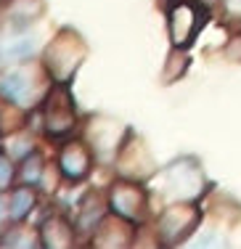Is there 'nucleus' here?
I'll return each instance as SVG.
<instances>
[{
	"label": "nucleus",
	"mask_w": 241,
	"mask_h": 249,
	"mask_svg": "<svg viewBox=\"0 0 241 249\" xmlns=\"http://www.w3.org/2000/svg\"><path fill=\"white\" fill-rule=\"evenodd\" d=\"M0 5H3V0H0Z\"/></svg>",
	"instance_id": "nucleus-22"
},
{
	"label": "nucleus",
	"mask_w": 241,
	"mask_h": 249,
	"mask_svg": "<svg viewBox=\"0 0 241 249\" xmlns=\"http://www.w3.org/2000/svg\"><path fill=\"white\" fill-rule=\"evenodd\" d=\"M117 170L122 178H133V180H146L149 175H154V157L135 133H125V141L117 151Z\"/></svg>",
	"instance_id": "nucleus-7"
},
{
	"label": "nucleus",
	"mask_w": 241,
	"mask_h": 249,
	"mask_svg": "<svg viewBox=\"0 0 241 249\" xmlns=\"http://www.w3.org/2000/svg\"><path fill=\"white\" fill-rule=\"evenodd\" d=\"M103 220V201L96 194H87L80 204V215H77V228L80 233H93L98 228V223Z\"/></svg>",
	"instance_id": "nucleus-13"
},
{
	"label": "nucleus",
	"mask_w": 241,
	"mask_h": 249,
	"mask_svg": "<svg viewBox=\"0 0 241 249\" xmlns=\"http://www.w3.org/2000/svg\"><path fill=\"white\" fill-rule=\"evenodd\" d=\"M0 96L11 104L21 106L27 104L29 98V80L24 72H11V74H3L0 77Z\"/></svg>",
	"instance_id": "nucleus-11"
},
{
	"label": "nucleus",
	"mask_w": 241,
	"mask_h": 249,
	"mask_svg": "<svg viewBox=\"0 0 241 249\" xmlns=\"http://www.w3.org/2000/svg\"><path fill=\"white\" fill-rule=\"evenodd\" d=\"M164 194H170L175 201H193L204 188V173L196 159L186 157L172 162L162 175Z\"/></svg>",
	"instance_id": "nucleus-5"
},
{
	"label": "nucleus",
	"mask_w": 241,
	"mask_h": 249,
	"mask_svg": "<svg viewBox=\"0 0 241 249\" xmlns=\"http://www.w3.org/2000/svg\"><path fill=\"white\" fill-rule=\"evenodd\" d=\"M40 247L45 249H69L74 244V225L64 215H51L40 225Z\"/></svg>",
	"instance_id": "nucleus-10"
},
{
	"label": "nucleus",
	"mask_w": 241,
	"mask_h": 249,
	"mask_svg": "<svg viewBox=\"0 0 241 249\" xmlns=\"http://www.w3.org/2000/svg\"><path fill=\"white\" fill-rule=\"evenodd\" d=\"M87 56V45L74 29L64 27L53 35V40L48 43V48L43 53L45 72L51 74V80L58 85H67L74 74H77L80 64Z\"/></svg>",
	"instance_id": "nucleus-1"
},
{
	"label": "nucleus",
	"mask_w": 241,
	"mask_h": 249,
	"mask_svg": "<svg viewBox=\"0 0 241 249\" xmlns=\"http://www.w3.org/2000/svg\"><path fill=\"white\" fill-rule=\"evenodd\" d=\"M16 175H19V173H16L14 159H11L5 151H0V194H5L11 186H14V178Z\"/></svg>",
	"instance_id": "nucleus-18"
},
{
	"label": "nucleus",
	"mask_w": 241,
	"mask_h": 249,
	"mask_svg": "<svg viewBox=\"0 0 241 249\" xmlns=\"http://www.w3.org/2000/svg\"><path fill=\"white\" fill-rule=\"evenodd\" d=\"M32 53H34V43H32V40H19V43H14L11 48H5V51H3V56L24 61V58H29Z\"/></svg>",
	"instance_id": "nucleus-19"
},
{
	"label": "nucleus",
	"mask_w": 241,
	"mask_h": 249,
	"mask_svg": "<svg viewBox=\"0 0 241 249\" xmlns=\"http://www.w3.org/2000/svg\"><path fill=\"white\" fill-rule=\"evenodd\" d=\"M5 236H0V247H40V241H34V233L24 228L21 223H16L11 228L3 231Z\"/></svg>",
	"instance_id": "nucleus-16"
},
{
	"label": "nucleus",
	"mask_w": 241,
	"mask_h": 249,
	"mask_svg": "<svg viewBox=\"0 0 241 249\" xmlns=\"http://www.w3.org/2000/svg\"><path fill=\"white\" fill-rule=\"evenodd\" d=\"M8 14L19 27H27L32 24V19H37L43 14V0H11Z\"/></svg>",
	"instance_id": "nucleus-14"
},
{
	"label": "nucleus",
	"mask_w": 241,
	"mask_h": 249,
	"mask_svg": "<svg viewBox=\"0 0 241 249\" xmlns=\"http://www.w3.org/2000/svg\"><path fill=\"white\" fill-rule=\"evenodd\" d=\"M43 170H45V159L40 151H29L24 159H21V167H19V178L21 183L27 186H34V183L43 180Z\"/></svg>",
	"instance_id": "nucleus-15"
},
{
	"label": "nucleus",
	"mask_w": 241,
	"mask_h": 249,
	"mask_svg": "<svg viewBox=\"0 0 241 249\" xmlns=\"http://www.w3.org/2000/svg\"><path fill=\"white\" fill-rule=\"evenodd\" d=\"M43 127L48 138H69L77 127V109H74V98L67 85H56L48 90L43 101Z\"/></svg>",
	"instance_id": "nucleus-2"
},
{
	"label": "nucleus",
	"mask_w": 241,
	"mask_h": 249,
	"mask_svg": "<svg viewBox=\"0 0 241 249\" xmlns=\"http://www.w3.org/2000/svg\"><path fill=\"white\" fill-rule=\"evenodd\" d=\"M202 8H215V5H220V0H196Z\"/></svg>",
	"instance_id": "nucleus-20"
},
{
	"label": "nucleus",
	"mask_w": 241,
	"mask_h": 249,
	"mask_svg": "<svg viewBox=\"0 0 241 249\" xmlns=\"http://www.w3.org/2000/svg\"><path fill=\"white\" fill-rule=\"evenodd\" d=\"M34 204H37V191L24 183L21 188H16V191L11 194V201H8V215H11V220L24 223L27 217H29V212L34 210Z\"/></svg>",
	"instance_id": "nucleus-12"
},
{
	"label": "nucleus",
	"mask_w": 241,
	"mask_h": 249,
	"mask_svg": "<svg viewBox=\"0 0 241 249\" xmlns=\"http://www.w3.org/2000/svg\"><path fill=\"white\" fill-rule=\"evenodd\" d=\"M202 223V210L193 201H175L156 220V241L164 247L183 244Z\"/></svg>",
	"instance_id": "nucleus-3"
},
{
	"label": "nucleus",
	"mask_w": 241,
	"mask_h": 249,
	"mask_svg": "<svg viewBox=\"0 0 241 249\" xmlns=\"http://www.w3.org/2000/svg\"><path fill=\"white\" fill-rule=\"evenodd\" d=\"M0 212H3V204H0Z\"/></svg>",
	"instance_id": "nucleus-21"
},
{
	"label": "nucleus",
	"mask_w": 241,
	"mask_h": 249,
	"mask_svg": "<svg viewBox=\"0 0 241 249\" xmlns=\"http://www.w3.org/2000/svg\"><path fill=\"white\" fill-rule=\"evenodd\" d=\"M204 21H207V8H202L199 3H188V0H178L175 5H170L167 11V32L172 48H188L196 40V35L202 32Z\"/></svg>",
	"instance_id": "nucleus-4"
},
{
	"label": "nucleus",
	"mask_w": 241,
	"mask_h": 249,
	"mask_svg": "<svg viewBox=\"0 0 241 249\" xmlns=\"http://www.w3.org/2000/svg\"><path fill=\"white\" fill-rule=\"evenodd\" d=\"M133 223L122 220L120 215L114 217H103L98 223V228L93 231V247H103V249H120V247H130L133 244Z\"/></svg>",
	"instance_id": "nucleus-9"
},
{
	"label": "nucleus",
	"mask_w": 241,
	"mask_h": 249,
	"mask_svg": "<svg viewBox=\"0 0 241 249\" xmlns=\"http://www.w3.org/2000/svg\"><path fill=\"white\" fill-rule=\"evenodd\" d=\"M109 210L111 215H120L122 220L140 223L149 212V194L140 186V180L120 178L109 188Z\"/></svg>",
	"instance_id": "nucleus-6"
},
{
	"label": "nucleus",
	"mask_w": 241,
	"mask_h": 249,
	"mask_svg": "<svg viewBox=\"0 0 241 249\" xmlns=\"http://www.w3.org/2000/svg\"><path fill=\"white\" fill-rule=\"evenodd\" d=\"M90 167H93V151L87 143L69 141V143L61 146V151H58V170H61V175L69 183L85 180L90 175Z\"/></svg>",
	"instance_id": "nucleus-8"
},
{
	"label": "nucleus",
	"mask_w": 241,
	"mask_h": 249,
	"mask_svg": "<svg viewBox=\"0 0 241 249\" xmlns=\"http://www.w3.org/2000/svg\"><path fill=\"white\" fill-rule=\"evenodd\" d=\"M186 67H188V58H186L183 48H172V53H170V58H167V67H164V74H162L164 85L178 80V77L186 72Z\"/></svg>",
	"instance_id": "nucleus-17"
}]
</instances>
